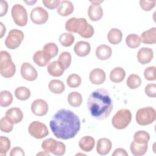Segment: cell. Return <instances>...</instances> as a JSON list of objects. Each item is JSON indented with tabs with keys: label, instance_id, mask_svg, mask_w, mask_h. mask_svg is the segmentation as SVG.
<instances>
[{
	"label": "cell",
	"instance_id": "6da1fadb",
	"mask_svg": "<svg viewBox=\"0 0 156 156\" xmlns=\"http://www.w3.org/2000/svg\"><path fill=\"white\" fill-rule=\"evenodd\" d=\"M50 128L54 136L61 140L74 138L80 129L79 116L69 110H58L49 122Z\"/></svg>",
	"mask_w": 156,
	"mask_h": 156
},
{
	"label": "cell",
	"instance_id": "7a4b0ae2",
	"mask_svg": "<svg viewBox=\"0 0 156 156\" xmlns=\"http://www.w3.org/2000/svg\"><path fill=\"white\" fill-rule=\"evenodd\" d=\"M87 107L94 118L99 120L107 118L113 110V101L109 91L104 88L93 91L88 98Z\"/></svg>",
	"mask_w": 156,
	"mask_h": 156
},
{
	"label": "cell",
	"instance_id": "3957f363",
	"mask_svg": "<svg viewBox=\"0 0 156 156\" xmlns=\"http://www.w3.org/2000/svg\"><path fill=\"white\" fill-rule=\"evenodd\" d=\"M65 27L68 32L77 33L84 38L92 37L94 32L93 27L85 18H71L66 21Z\"/></svg>",
	"mask_w": 156,
	"mask_h": 156
},
{
	"label": "cell",
	"instance_id": "277c9868",
	"mask_svg": "<svg viewBox=\"0 0 156 156\" xmlns=\"http://www.w3.org/2000/svg\"><path fill=\"white\" fill-rule=\"evenodd\" d=\"M16 72V66L10 54L5 51H0V73L5 78L13 77Z\"/></svg>",
	"mask_w": 156,
	"mask_h": 156
},
{
	"label": "cell",
	"instance_id": "5b68a950",
	"mask_svg": "<svg viewBox=\"0 0 156 156\" xmlns=\"http://www.w3.org/2000/svg\"><path fill=\"white\" fill-rule=\"evenodd\" d=\"M132 118V115L130 110L127 108H121L113 116L112 124L116 129H124L130 123Z\"/></svg>",
	"mask_w": 156,
	"mask_h": 156
},
{
	"label": "cell",
	"instance_id": "8992f818",
	"mask_svg": "<svg viewBox=\"0 0 156 156\" xmlns=\"http://www.w3.org/2000/svg\"><path fill=\"white\" fill-rule=\"evenodd\" d=\"M156 119V111L152 107H146L138 109L136 113V121L140 126L152 124Z\"/></svg>",
	"mask_w": 156,
	"mask_h": 156
},
{
	"label": "cell",
	"instance_id": "52a82bcc",
	"mask_svg": "<svg viewBox=\"0 0 156 156\" xmlns=\"http://www.w3.org/2000/svg\"><path fill=\"white\" fill-rule=\"evenodd\" d=\"M41 148L47 153H52L55 155H63L66 151L65 144L53 138L44 140L41 143Z\"/></svg>",
	"mask_w": 156,
	"mask_h": 156
},
{
	"label": "cell",
	"instance_id": "ba28073f",
	"mask_svg": "<svg viewBox=\"0 0 156 156\" xmlns=\"http://www.w3.org/2000/svg\"><path fill=\"white\" fill-rule=\"evenodd\" d=\"M24 35L21 30L13 29L10 30L5 40V46L10 49H15L20 46Z\"/></svg>",
	"mask_w": 156,
	"mask_h": 156
},
{
	"label": "cell",
	"instance_id": "9c48e42d",
	"mask_svg": "<svg viewBox=\"0 0 156 156\" xmlns=\"http://www.w3.org/2000/svg\"><path fill=\"white\" fill-rule=\"evenodd\" d=\"M11 14L14 23L18 26H25L27 23V13L26 9L21 5L16 4L13 5Z\"/></svg>",
	"mask_w": 156,
	"mask_h": 156
},
{
	"label": "cell",
	"instance_id": "30bf717a",
	"mask_svg": "<svg viewBox=\"0 0 156 156\" xmlns=\"http://www.w3.org/2000/svg\"><path fill=\"white\" fill-rule=\"evenodd\" d=\"M29 133L36 139H42L47 136L49 131L47 126L44 123L38 121H32L28 127Z\"/></svg>",
	"mask_w": 156,
	"mask_h": 156
},
{
	"label": "cell",
	"instance_id": "8fae6325",
	"mask_svg": "<svg viewBox=\"0 0 156 156\" xmlns=\"http://www.w3.org/2000/svg\"><path fill=\"white\" fill-rule=\"evenodd\" d=\"M104 1H90L91 3L88 9V15L89 18L93 21H98L100 20L103 16V9L101 5V3Z\"/></svg>",
	"mask_w": 156,
	"mask_h": 156
},
{
	"label": "cell",
	"instance_id": "7c38bea8",
	"mask_svg": "<svg viewBox=\"0 0 156 156\" xmlns=\"http://www.w3.org/2000/svg\"><path fill=\"white\" fill-rule=\"evenodd\" d=\"M30 20L35 24H43L45 23L49 18L48 12L41 7L34 8L30 12Z\"/></svg>",
	"mask_w": 156,
	"mask_h": 156
},
{
	"label": "cell",
	"instance_id": "4fadbf2b",
	"mask_svg": "<svg viewBox=\"0 0 156 156\" xmlns=\"http://www.w3.org/2000/svg\"><path fill=\"white\" fill-rule=\"evenodd\" d=\"M20 73L22 77L27 81H34L38 77L37 69L29 62H24L22 64Z\"/></svg>",
	"mask_w": 156,
	"mask_h": 156
},
{
	"label": "cell",
	"instance_id": "5bb4252c",
	"mask_svg": "<svg viewBox=\"0 0 156 156\" xmlns=\"http://www.w3.org/2000/svg\"><path fill=\"white\" fill-rule=\"evenodd\" d=\"M48 109V103L42 99H37L34 101L31 104V111L32 113L38 116H43L46 115Z\"/></svg>",
	"mask_w": 156,
	"mask_h": 156
},
{
	"label": "cell",
	"instance_id": "9a60e30c",
	"mask_svg": "<svg viewBox=\"0 0 156 156\" xmlns=\"http://www.w3.org/2000/svg\"><path fill=\"white\" fill-rule=\"evenodd\" d=\"M154 57V51L151 48L143 47L140 48L137 52V59L141 65L149 63L152 60Z\"/></svg>",
	"mask_w": 156,
	"mask_h": 156
},
{
	"label": "cell",
	"instance_id": "2e32d148",
	"mask_svg": "<svg viewBox=\"0 0 156 156\" xmlns=\"http://www.w3.org/2000/svg\"><path fill=\"white\" fill-rule=\"evenodd\" d=\"M106 79L105 71L101 68H94L91 71L89 74L90 82L94 85H101L103 83Z\"/></svg>",
	"mask_w": 156,
	"mask_h": 156
},
{
	"label": "cell",
	"instance_id": "e0dca14e",
	"mask_svg": "<svg viewBox=\"0 0 156 156\" xmlns=\"http://www.w3.org/2000/svg\"><path fill=\"white\" fill-rule=\"evenodd\" d=\"M112 143L111 141L107 138H101L99 139L96 144V152L101 155L108 154L112 149Z\"/></svg>",
	"mask_w": 156,
	"mask_h": 156
},
{
	"label": "cell",
	"instance_id": "ac0fdd59",
	"mask_svg": "<svg viewBox=\"0 0 156 156\" xmlns=\"http://www.w3.org/2000/svg\"><path fill=\"white\" fill-rule=\"evenodd\" d=\"M51 57L43 50H39L33 55V61L38 66L43 67L47 65Z\"/></svg>",
	"mask_w": 156,
	"mask_h": 156
},
{
	"label": "cell",
	"instance_id": "d6986e66",
	"mask_svg": "<svg viewBox=\"0 0 156 156\" xmlns=\"http://www.w3.org/2000/svg\"><path fill=\"white\" fill-rule=\"evenodd\" d=\"M91 51V46L89 43L85 41H79L76 43L74 47L75 54L79 57L88 55Z\"/></svg>",
	"mask_w": 156,
	"mask_h": 156
},
{
	"label": "cell",
	"instance_id": "ffe728a7",
	"mask_svg": "<svg viewBox=\"0 0 156 156\" xmlns=\"http://www.w3.org/2000/svg\"><path fill=\"white\" fill-rule=\"evenodd\" d=\"M5 116L11 120L13 124H18L23 120L24 115L22 110L20 108L12 107L6 111Z\"/></svg>",
	"mask_w": 156,
	"mask_h": 156
},
{
	"label": "cell",
	"instance_id": "44dd1931",
	"mask_svg": "<svg viewBox=\"0 0 156 156\" xmlns=\"http://www.w3.org/2000/svg\"><path fill=\"white\" fill-rule=\"evenodd\" d=\"M141 42L147 44H154L156 43V28L153 27L144 31L140 37Z\"/></svg>",
	"mask_w": 156,
	"mask_h": 156
},
{
	"label": "cell",
	"instance_id": "7402d4cb",
	"mask_svg": "<svg viewBox=\"0 0 156 156\" xmlns=\"http://www.w3.org/2000/svg\"><path fill=\"white\" fill-rule=\"evenodd\" d=\"M65 70V69L57 60L49 63L47 66L48 73L53 77H60L62 76Z\"/></svg>",
	"mask_w": 156,
	"mask_h": 156
},
{
	"label": "cell",
	"instance_id": "603a6c76",
	"mask_svg": "<svg viewBox=\"0 0 156 156\" xmlns=\"http://www.w3.org/2000/svg\"><path fill=\"white\" fill-rule=\"evenodd\" d=\"M74 11V5L69 1L66 0L62 1L59 7L57 8V12L62 16H67L71 15Z\"/></svg>",
	"mask_w": 156,
	"mask_h": 156
},
{
	"label": "cell",
	"instance_id": "cb8c5ba5",
	"mask_svg": "<svg viewBox=\"0 0 156 156\" xmlns=\"http://www.w3.org/2000/svg\"><path fill=\"white\" fill-rule=\"evenodd\" d=\"M95 145L94 138L91 136H84L79 141V146L81 150L84 152H90Z\"/></svg>",
	"mask_w": 156,
	"mask_h": 156
},
{
	"label": "cell",
	"instance_id": "d4e9b609",
	"mask_svg": "<svg viewBox=\"0 0 156 156\" xmlns=\"http://www.w3.org/2000/svg\"><path fill=\"white\" fill-rule=\"evenodd\" d=\"M95 54L98 59L101 60H105L111 57L112 50L108 45L101 44L97 47Z\"/></svg>",
	"mask_w": 156,
	"mask_h": 156
},
{
	"label": "cell",
	"instance_id": "484cf974",
	"mask_svg": "<svg viewBox=\"0 0 156 156\" xmlns=\"http://www.w3.org/2000/svg\"><path fill=\"white\" fill-rule=\"evenodd\" d=\"M148 148V144L138 143L133 141L130 146V149L132 154L135 156H141L144 155Z\"/></svg>",
	"mask_w": 156,
	"mask_h": 156
},
{
	"label": "cell",
	"instance_id": "4316f807",
	"mask_svg": "<svg viewBox=\"0 0 156 156\" xmlns=\"http://www.w3.org/2000/svg\"><path fill=\"white\" fill-rule=\"evenodd\" d=\"M126 76V71L121 67H115L110 73V79L113 83L122 82Z\"/></svg>",
	"mask_w": 156,
	"mask_h": 156
},
{
	"label": "cell",
	"instance_id": "83f0119b",
	"mask_svg": "<svg viewBox=\"0 0 156 156\" xmlns=\"http://www.w3.org/2000/svg\"><path fill=\"white\" fill-rule=\"evenodd\" d=\"M107 39L111 44H118L122 41V33L119 29L113 28L109 30L107 35Z\"/></svg>",
	"mask_w": 156,
	"mask_h": 156
},
{
	"label": "cell",
	"instance_id": "f1b7e54d",
	"mask_svg": "<svg viewBox=\"0 0 156 156\" xmlns=\"http://www.w3.org/2000/svg\"><path fill=\"white\" fill-rule=\"evenodd\" d=\"M49 90L54 94H61L65 89L63 82L58 79L51 80L48 84Z\"/></svg>",
	"mask_w": 156,
	"mask_h": 156
},
{
	"label": "cell",
	"instance_id": "f546056e",
	"mask_svg": "<svg viewBox=\"0 0 156 156\" xmlns=\"http://www.w3.org/2000/svg\"><path fill=\"white\" fill-rule=\"evenodd\" d=\"M68 104L73 107H78L80 106L82 102V94L77 91L71 92L67 98Z\"/></svg>",
	"mask_w": 156,
	"mask_h": 156
},
{
	"label": "cell",
	"instance_id": "4dcf8cb0",
	"mask_svg": "<svg viewBox=\"0 0 156 156\" xmlns=\"http://www.w3.org/2000/svg\"><path fill=\"white\" fill-rule=\"evenodd\" d=\"M30 91L25 87H18L15 90V96L18 100L26 101L30 97Z\"/></svg>",
	"mask_w": 156,
	"mask_h": 156
},
{
	"label": "cell",
	"instance_id": "1f68e13d",
	"mask_svg": "<svg viewBox=\"0 0 156 156\" xmlns=\"http://www.w3.org/2000/svg\"><path fill=\"white\" fill-rule=\"evenodd\" d=\"M140 37L135 34H130L126 38V44L130 48H136L140 46Z\"/></svg>",
	"mask_w": 156,
	"mask_h": 156
},
{
	"label": "cell",
	"instance_id": "d6a6232c",
	"mask_svg": "<svg viewBox=\"0 0 156 156\" xmlns=\"http://www.w3.org/2000/svg\"><path fill=\"white\" fill-rule=\"evenodd\" d=\"M13 101L12 94L7 91L3 90L0 93V105L2 107H7L9 106Z\"/></svg>",
	"mask_w": 156,
	"mask_h": 156
},
{
	"label": "cell",
	"instance_id": "836d02e7",
	"mask_svg": "<svg viewBox=\"0 0 156 156\" xmlns=\"http://www.w3.org/2000/svg\"><path fill=\"white\" fill-rule=\"evenodd\" d=\"M141 83V79L140 76L136 74H132L128 77L126 84L130 89H136L138 88Z\"/></svg>",
	"mask_w": 156,
	"mask_h": 156
},
{
	"label": "cell",
	"instance_id": "e575fe53",
	"mask_svg": "<svg viewBox=\"0 0 156 156\" xmlns=\"http://www.w3.org/2000/svg\"><path fill=\"white\" fill-rule=\"evenodd\" d=\"M150 140V135L144 130H138L133 135V141L138 143H148Z\"/></svg>",
	"mask_w": 156,
	"mask_h": 156
},
{
	"label": "cell",
	"instance_id": "d590c367",
	"mask_svg": "<svg viewBox=\"0 0 156 156\" xmlns=\"http://www.w3.org/2000/svg\"><path fill=\"white\" fill-rule=\"evenodd\" d=\"M74 36L68 32L63 33L59 37V42L64 47L71 46L74 42Z\"/></svg>",
	"mask_w": 156,
	"mask_h": 156
},
{
	"label": "cell",
	"instance_id": "8d00e7d4",
	"mask_svg": "<svg viewBox=\"0 0 156 156\" xmlns=\"http://www.w3.org/2000/svg\"><path fill=\"white\" fill-rule=\"evenodd\" d=\"M57 61L65 69L69 68L71 62V55L69 52H62L58 56Z\"/></svg>",
	"mask_w": 156,
	"mask_h": 156
},
{
	"label": "cell",
	"instance_id": "74e56055",
	"mask_svg": "<svg viewBox=\"0 0 156 156\" xmlns=\"http://www.w3.org/2000/svg\"><path fill=\"white\" fill-rule=\"evenodd\" d=\"M13 122L7 116L2 117L0 121V129L4 133L10 132L13 128Z\"/></svg>",
	"mask_w": 156,
	"mask_h": 156
},
{
	"label": "cell",
	"instance_id": "f35d334b",
	"mask_svg": "<svg viewBox=\"0 0 156 156\" xmlns=\"http://www.w3.org/2000/svg\"><path fill=\"white\" fill-rule=\"evenodd\" d=\"M11 146L10 140L4 136H0V155L5 156Z\"/></svg>",
	"mask_w": 156,
	"mask_h": 156
},
{
	"label": "cell",
	"instance_id": "ab89813d",
	"mask_svg": "<svg viewBox=\"0 0 156 156\" xmlns=\"http://www.w3.org/2000/svg\"><path fill=\"white\" fill-rule=\"evenodd\" d=\"M81 77L77 74H70L66 79V83L69 87L75 88L79 87L81 84Z\"/></svg>",
	"mask_w": 156,
	"mask_h": 156
},
{
	"label": "cell",
	"instance_id": "60d3db41",
	"mask_svg": "<svg viewBox=\"0 0 156 156\" xmlns=\"http://www.w3.org/2000/svg\"><path fill=\"white\" fill-rule=\"evenodd\" d=\"M43 50L45 51L52 58L57 56L58 52V48L54 43H48L43 48Z\"/></svg>",
	"mask_w": 156,
	"mask_h": 156
},
{
	"label": "cell",
	"instance_id": "b9f144b4",
	"mask_svg": "<svg viewBox=\"0 0 156 156\" xmlns=\"http://www.w3.org/2000/svg\"><path fill=\"white\" fill-rule=\"evenodd\" d=\"M155 68L154 66H151L146 68L144 71V78L149 81H153L156 80Z\"/></svg>",
	"mask_w": 156,
	"mask_h": 156
},
{
	"label": "cell",
	"instance_id": "7bdbcfd3",
	"mask_svg": "<svg viewBox=\"0 0 156 156\" xmlns=\"http://www.w3.org/2000/svg\"><path fill=\"white\" fill-rule=\"evenodd\" d=\"M140 7L144 11H150L151 10L155 5L156 1H143L141 0L139 2Z\"/></svg>",
	"mask_w": 156,
	"mask_h": 156
},
{
	"label": "cell",
	"instance_id": "ee69618b",
	"mask_svg": "<svg viewBox=\"0 0 156 156\" xmlns=\"http://www.w3.org/2000/svg\"><path fill=\"white\" fill-rule=\"evenodd\" d=\"M144 92L146 94L149 98L156 97V84L155 83H149L144 88Z\"/></svg>",
	"mask_w": 156,
	"mask_h": 156
},
{
	"label": "cell",
	"instance_id": "f6af8a7d",
	"mask_svg": "<svg viewBox=\"0 0 156 156\" xmlns=\"http://www.w3.org/2000/svg\"><path fill=\"white\" fill-rule=\"evenodd\" d=\"M43 4L44 5L49 9H54L58 8L60 5L61 1L60 0H43Z\"/></svg>",
	"mask_w": 156,
	"mask_h": 156
},
{
	"label": "cell",
	"instance_id": "bcb514c9",
	"mask_svg": "<svg viewBox=\"0 0 156 156\" xmlns=\"http://www.w3.org/2000/svg\"><path fill=\"white\" fill-rule=\"evenodd\" d=\"M10 156H15V155H20V156H24L25 155V153L24 150L20 147H14L12 149L10 152Z\"/></svg>",
	"mask_w": 156,
	"mask_h": 156
},
{
	"label": "cell",
	"instance_id": "7dc6e473",
	"mask_svg": "<svg viewBox=\"0 0 156 156\" xmlns=\"http://www.w3.org/2000/svg\"><path fill=\"white\" fill-rule=\"evenodd\" d=\"M1 9L0 16H3L7 13V10H8V4L6 1H4V0L1 1Z\"/></svg>",
	"mask_w": 156,
	"mask_h": 156
},
{
	"label": "cell",
	"instance_id": "c3c4849f",
	"mask_svg": "<svg viewBox=\"0 0 156 156\" xmlns=\"http://www.w3.org/2000/svg\"><path fill=\"white\" fill-rule=\"evenodd\" d=\"M128 156V153L122 148L116 149L112 154V156Z\"/></svg>",
	"mask_w": 156,
	"mask_h": 156
},
{
	"label": "cell",
	"instance_id": "681fc988",
	"mask_svg": "<svg viewBox=\"0 0 156 156\" xmlns=\"http://www.w3.org/2000/svg\"><path fill=\"white\" fill-rule=\"evenodd\" d=\"M0 26H1V34H0V38H2L5 32V26L4 25V24L2 23V22H0Z\"/></svg>",
	"mask_w": 156,
	"mask_h": 156
},
{
	"label": "cell",
	"instance_id": "f907efd6",
	"mask_svg": "<svg viewBox=\"0 0 156 156\" xmlns=\"http://www.w3.org/2000/svg\"><path fill=\"white\" fill-rule=\"evenodd\" d=\"M24 2L26 4H27L28 5H32L34 4H35V2H37V1H24Z\"/></svg>",
	"mask_w": 156,
	"mask_h": 156
},
{
	"label": "cell",
	"instance_id": "816d5d0a",
	"mask_svg": "<svg viewBox=\"0 0 156 156\" xmlns=\"http://www.w3.org/2000/svg\"><path fill=\"white\" fill-rule=\"evenodd\" d=\"M40 154H43L42 153H38V154H37V155H40ZM44 154H47V155H49V153H47V152H46L45 154L44 153Z\"/></svg>",
	"mask_w": 156,
	"mask_h": 156
}]
</instances>
